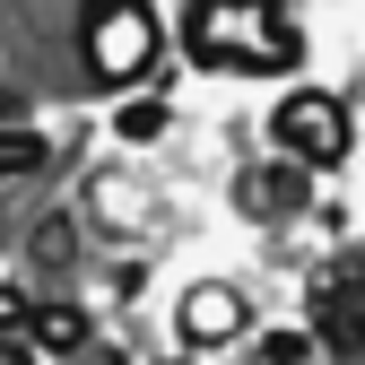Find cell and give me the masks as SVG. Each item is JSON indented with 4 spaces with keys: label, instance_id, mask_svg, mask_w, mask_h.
<instances>
[{
    "label": "cell",
    "instance_id": "cell-10",
    "mask_svg": "<svg viewBox=\"0 0 365 365\" xmlns=\"http://www.w3.org/2000/svg\"><path fill=\"white\" fill-rule=\"evenodd\" d=\"M26 313H35V304H26L18 287H0V339H18V331H26Z\"/></svg>",
    "mask_w": 365,
    "mask_h": 365
},
{
    "label": "cell",
    "instance_id": "cell-1",
    "mask_svg": "<svg viewBox=\"0 0 365 365\" xmlns=\"http://www.w3.org/2000/svg\"><path fill=\"white\" fill-rule=\"evenodd\" d=\"M182 43H192L200 70H235V78H279V70L304 61L296 18L269 9V0H200L182 18Z\"/></svg>",
    "mask_w": 365,
    "mask_h": 365
},
{
    "label": "cell",
    "instance_id": "cell-2",
    "mask_svg": "<svg viewBox=\"0 0 365 365\" xmlns=\"http://www.w3.org/2000/svg\"><path fill=\"white\" fill-rule=\"evenodd\" d=\"M78 61L96 87H140L157 61H165V26L157 9H140V0H105V9L78 18Z\"/></svg>",
    "mask_w": 365,
    "mask_h": 365
},
{
    "label": "cell",
    "instance_id": "cell-6",
    "mask_svg": "<svg viewBox=\"0 0 365 365\" xmlns=\"http://www.w3.org/2000/svg\"><path fill=\"white\" fill-rule=\"evenodd\" d=\"M244 209H252V217H287V209H304V174H296V165H261V174H244Z\"/></svg>",
    "mask_w": 365,
    "mask_h": 365
},
{
    "label": "cell",
    "instance_id": "cell-11",
    "mask_svg": "<svg viewBox=\"0 0 365 365\" xmlns=\"http://www.w3.org/2000/svg\"><path fill=\"white\" fill-rule=\"evenodd\" d=\"M9 122H18V87L0 78V130H9Z\"/></svg>",
    "mask_w": 365,
    "mask_h": 365
},
{
    "label": "cell",
    "instance_id": "cell-8",
    "mask_svg": "<svg viewBox=\"0 0 365 365\" xmlns=\"http://www.w3.org/2000/svg\"><path fill=\"white\" fill-rule=\"evenodd\" d=\"M113 130H122V140H157V130H165V96H130L113 113Z\"/></svg>",
    "mask_w": 365,
    "mask_h": 365
},
{
    "label": "cell",
    "instance_id": "cell-7",
    "mask_svg": "<svg viewBox=\"0 0 365 365\" xmlns=\"http://www.w3.org/2000/svg\"><path fill=\"white\" fill-rule=\"evenodd\" d=\"M43 157H53V148H43V140H35L26 122H9V130H0V182H18V174H35Z\"/></svg>",
    "mask_w": 365,
    "mask_h": 365
},
{
    "label": "cell",
    "instance_id": "cell-4",
    "mask_svg": "<svg viewBox=\"0 0 365 365\" xmlns=\"http://www.w3.org/2000/svg\"><path fill=\"white\" fill-rule=\"evenodd\" d=\"M182 339L192 348H226V339H244L252 331V296L244 287H226V279H200V287H182Z\"/></svg>",
    "mask_w": 365,
    "mask_h": 365
},
{
    "label": "cell",
    "instance_id": "cell-5",
    "mask_svg": "<svg viewBox=\"0 0 365 365\" xmlns=\"http://www.w3.org/2000/svg\"><path fill=\"white\" fill-rule=\"evenodd\" d=\"M26 348H35V356L87 348V313H78V304H35V313H26Z\"/></svg>",
    "mask_w": 365,
    "mask_h": 365
},
{
    "label": "cell",
    "instance_id": "cell-3",
    "mask_svg": "<svg viewBox=\"0 0 365 365\" xmlns=\"http://www.w3.org/2000/svg\"><path fill=\"white\" fill-rule=\"evenodd\" d=\"M269 140H279V165H296V174H322V165H339L348 157V105L339 96H322V87H296V96H279V113H269Z\"/></svg>",
    "mask_w": 365,
    "mask_h": 365
},
{
    "label": "cell",
    "instance_id": "cell-9",
    "mask_svg": "<svg viewBox=\"0 0 365 365\" xmlns=\"http://www.w3.org/2000/svg\"><path fill=\"white\" fill-rule=\"evenodd\" d=\"M261 365H313V331H269L261 339Z\"/></svg>",
    "mask_w": 365,
    "mask_h": 365
}]
</instances>
